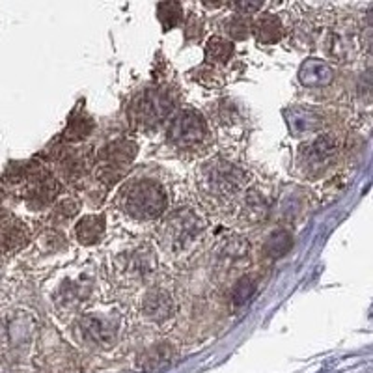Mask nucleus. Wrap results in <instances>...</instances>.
<instances>
[{
	"label": "nucleus",
	"mask_w": 373,
	"mask_h": 373,
	"mask_svg": "<svg viewBox=\"0 0 373 373\" xmlns=\"http://www.w3.org/2000/svg\"><path fill=\"white\" fill-rule=\"evenodd\" d=\"M121 203L127 213L140 221L157 219L166 208V192L155 181L142 179L129 183L121 192Z\"/></svg>",
	"instance_id": "1"
},
{
	"label": "nucleus",
	"mask_w": 373,
	"mask_h": 373,
	"mask_svg": "<svg viewBox=\"0 0 373 373\" xmlns=\"http://www.w3.org/2000/svg\"><path fill=\"white\" fill-rule=\"evenodd\" d=\"M137 155V145L133 142H116L103 150L101 157L97 161V179L103 183L112 185L120 179Z\"/></svg>",
	"instance_id": "2"
},
{
	"label": "nucleus",
	"mask_w": 373,
	"mask_h": 373,
	"mask_svg": "<svg viewBox=\"0 0 373 373\" xmlns=\"http://www.w3.org/2000/svg\"><path fill=\"white\" fill-rule=\"evenodd\" d=\"M208 137V125L202 116L194 110H183L172 120L168 139L181 148H192L202 144Z\"/></svg>",
	"instance_id": "3"
},
{
	"label": "nucleus",
	"mask_w": 373,
	"mask_h": 373,
	"mask_svg": "<svg viewBox=\"0 0 373 373\" xmlns=\"http://www.w3.org/2000/svg\"><path fill=\"white\" fill-rule=\"evenodd\" d=\"M203 183L211 196L230 198L241 189L243 177L241 172L228 163H213L205 168Z\"/></svg>",
	"instance_id": "4"
},
{
	"label": "nucleus",
	"mask_w": 373,
	"mask_h": 373,
	"mask_svg": "<svg viewBox=\"0 0 373 373\" xmlns=\"http://www.w3.org/2000/svg\"><path fill=\"white\" fill-rule=\"evenodd\" d=\"M200 230H202V221L192 211H179L170 215V219L165 222L163 241L166 239V243L181 248L187 241L194 239Z\"/></svg>",
	"instance_id": "5"
},
{
	"label": "nucleus",
	"mask_w": 373,
	"mask_h": 373,
	"mask_svg": "<svg viewBox=\"0 0 373 373\" xmlns=\"http://www.w3.org/2000/svg\"><path fill=\"white\" fill-rule=\"evenodd\" d=\"M79 330L84 340L97 347H110L118 336V323L101 316H86L79 323Z\"/></svg>",
	"instance_id": "6"
},
{
	"label": "nucleus",
	"mask_w": 373,
	"mask_h": 373,
	"mask_svg": "<svg viewBox=\"0 0 373 373\" xmlns=\"http://www.w3.org/2000/svg\"><path fill=\"white\" fill-rule=\"evenodd\" d=\"M336 152H338V144H336L334 137H330V134L317 137L316 140H312L310 144L303 148L304 165L310 166V168L325 166L330 159L334 157Z\"/></svg>",
	"instance_id": "7"
},
{
	"label": "nucleus",
	"mask_w": 373,
	"mask_h": 373,
	"mask_svg": "<svg viewBox=\"0 0 373 373\" xmlns=\"http://www.w3.org/2000/svg\"><path fill=\"white\" fill-rule=\"evenodd\" d=\"M174 312V301L170 293L165 290H152L145 293L144 303H142V314L150 321H166Z\"/></svg>",
	"instance_id": "8"
},
{
	"label": "nucleus",
	"mask_w": 373,
	"mask_h": 373,
	"mask_svg": "<svg viewBox=\"0 0 373 373\" xmlns=\"http://www.w3.org/2000/svg\"><path fill=\"white\" fill-rule=\"evenodd\" d=\"M174 356H176V351H174L170 343L161 342L157 345H153V347L145 349L144 353L140 354L139 367L145 373L163 372V370L172 366Z\"/></svg>",
	"instance_id": "9"
},
{
	"label": "nucleus",
	"mask_w": 373,
	"mask_h": 373,
	"mask_svg": "<svg viewBox=\"0 0 373 373\" xmlns=\"http://www.w3.org/2000/svg\"><path fill=\"white\" fill-rule=\"evenodd\" d=\"M60 192V185L54 177L51 176H41L36 177V181L32 183L30 194H28V203L34 208H43L57 198Z\"/></svg>",
	"instance_id": "10"
},
{
	"label": "nucleus",
	"mask_w": 373,
	"mask_h": 373,
	"mask_svg": "<svg viewBox=\"0 0 373 373\" xmlns=\"http://www.w3.org/2000/svg\"><path fill=\"white\" fill-rule=\"evenodd\" d=\"M170 103L165 95L161 94H148L137 105V114L140 121H157L168 112Z\"/></svg>",
	"instance_id": "11"
},
{
	"label": "nucleus",
	"mask_w": 373,
	"mask_h": 373,
	"mask_svg": "<svg viewBox=\"0 0 373 373\" xmlns=\"http://www.w3.org/2000/svg\"><path fill=\"white\" fill-rule=\"evenodd\" d=\"M105 234V219L101 215H90L79 221L75 226L77 239L83 245H95L99 243Z\"/></svg>",
	"instance_id": "12"
},
{
	"label": "nucleus",
	"mask_w": 373,
	"mask_h": 373,
	"mask_svg": "<svg viewBox=\"0 0 373 373\" xmlns=\"http://www.w3.org/2000/svg\"><path fill=\"white\" fill-rule=\"evenodd\" d=\"M254 36L259 43L272 45L282 38V23L276 15H263L254 23Z\"/></svg>",
	"instance_id": "13"
},
{
	"label": "nucleus",
	"mask_w": 373,
	"mask_h": 373,
	"mask_svg": "<svg viewBox=\"0 0 373 373\" xmlns=\"http://www.w3.org/2000/svg\"><path fill=\"white\" fill-rule=\"evenodd\" d=\"M301 81L308 86H323L332 81V70L319 60H310L301 68Z\"/></svg>",
	"instance_id": "14"
},
{
	"label": "nucleus",
	"mask_w": 373,
	"mask_h": 373,
	"mask_svg": "<svg viewBox=\"0 0 373 373\" xmlns=\"http://www.w3.org/2000/svg\"><path fill=\"white\" fill-rule=\"evenodd\" d=\"M26 243V232L19 222H10L0 228V252H13Z\"/></svg>",
	"instance_id": "15"
},
{
	"label": "nucleus",
	"mask_w": 373,
	"mask_h": 373,
	"mask_svg": "<svg viewBox=\"0 0 373 373\" xmlns=\"http://www.w3.org/2000/svg\"><path fill=\"white\" fill-rule=\"evenodd\" d=\"M205 57H208V62L211 63H226L234 57V45L221 36H215L209 39L208 47H205Z\"/></svg>",
	"instance_id": "16"
},
{
	"label": "nucleus",
	"mask_w": 373,
	"mask_h": 373,
	"mask_svg": "<svg viewBox=\"0 0 373 373\" xmlns=\"http://www.w3.org/2000/svg\"><path fill=\"white\" fill-rule=\"evenodd\" d=\"M291 245H293V239H291V235L284 230H276L274 234L269 237L267 241V254L271 256V258H280V256H284L285 252H290Z\"/></svg>",
	"instance_id": "17"
},
{
	"label": "nucleus",
	"mask_w": 373,
	"mask_h": 373,
	"mask_svg": "<svg viewBox=\"0 0 373 373\" xmlns=\"http://www.w3.org/2000/svg\"><path fill=\"white\" fill-rule=\"evenodd\" d=\"M254 291H256V282H254L252 276H243L234 288V295H232L235 306L243 308L252 299Z\"/></svg>",
	"instance_id": "18"
},
{
	"label": "nucleus",
	"mask_w": 373,
	"mask_h": 373,
	"mask_svg": "<svg viewBox=\"0 0 373 373\" xmlns=\"http://www.w3.org/2000/svg\"><path fill=\"white\" fill-rule=\"evenodd\" d=\"M159 19L163 23L165 28H172L176 26L181 19V6L177 2H165L159 4Z\"/></svg>",
	"instance_id": "19"
},
{
	"label": "nucleus",
	"mask_w": 373,
	"mask_h": 373,
	"mask_svg": "<svg viewBox=\"0 0 373 373\" xmlns=\"http://www.w3.org/2000/svg\"><path fill=\"white\" fill-rule=\"evenodd\" d=\"M90 129H92V123H88V121H84V120H75L70 125V129L65 131V139L81 140L90 133Z\"/></svg>",
	"instance_id": "20"
},
{
	"label": "nucleus",
	"mask_w": 373,
	"mask_h": 373,
	"mask_svg": "<svg viewBox=\"0 0 373 373\" xmlns=\"http://www.w3.org/2000/svg\"><path fill=\"white\" fill-rule=\"evenodd\" d=\"M77 211H79V203L75 200H63L57 209V215L60 219H71V216L77 215Z\"/></svg>",
	"instance_id": "21"
},
{
	"label": "nucleus",
	"mask_w": 373,
	"mask_h": 373,
	"mask_svg": "<svg viewBox=\"0 0 373 373\" xmlns=\"http://www.w3.org/2000/svg\"><path fill=\"white\" fill-rule=\"evenodd\" d=\"M247 30H248V26L245 21H239V19L234 21V25H232V34H234L235 38H245V36H247Z\"/></svg>",
	"instance_id": "22"
},
{
	"label": "nucleus",
	"mask_w": 373,
	"mask_h": 373,
	"mask_svg": "<svg viewBox=\"0 0 373 373\" xmlns=\"http://www.w3.org/2000/svg\"><path fill=\"white\" fill-rule=\"evenodd\" d=\"M259 8H261V4H235V10H237V12H245V13L256 12V10H259Z\"/></svg>",
	"instance_id": "23"
}]
</instances>
